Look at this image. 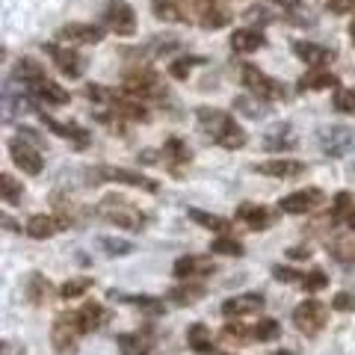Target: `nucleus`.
Listing matches in <instances>:
<instances>
[{
    "label": "nucleus",
    "mask_w": 355,
    "mask_h": 355,
    "mask_svg": "<svg viewBox=\"0 0 355 355\" xmlns=\"http://www.w3.org/2000/svg\"><path fill=\"white\" fill-rule=\"evenodd\" d=\"M196 119H198V128L205 130L207 139H214L216 146L228 148V151H237L246 146V130L237 125V119L231 113H222L216 107H198L196 110Z\"/></svg>",
    "instance_id": "nucleus-1"
},
{
    "label": "nucleus",
    "mask_w": 355,
    "mask_h": 355,
    "mask_svg": "<svg viewBox=\"0 0 355 355\" xmlns=\"http://www.w3.org/2000/svg\"><path fill=\"white\" fill-rule=\"evenodd\" d=\"M101 219L113 222V225L125 228V231H142L146 228V214L139 207H133L128 198H116V196H107L101 205L95 210Z\"/></svg>",
    "instance_id": "nucleus-2"
},
{
    "label": "nucleus",
    "mask_w": 355,
    "mask_h": 355,
    "mask_svg": "<svg viewBox=\"0 0 355 355\" xmlns=\"http://www.w3.org/2000/svg\"><path fill=\"white\" fill-rule=\"evenodd\" d=\"M104 181L128 184V187H137V190H146V193L160 190L157 181H151V178H146L142 172H133V169H119V166H98V169H89V184H104Z\"/></svg>",
    "instance_id": "nucleus-3"
},
{
    "label": "nucleus",
    "mask_w": 355,
    "mask_h": 355,
    "mask_svg": "<svg viewBox=\"0 0 355 355\" xmlns=\"http://www.w3.org/2000/svg\"><path fill=\"white\" fill-rule=\"evenodd\" d=\"M243 86H246L258 101H282L287 95L284 83H279L270 74H263L261 69H254V65H243Z\"/></svg>",
    "instance_id": "nucleus-4"
},
{
    "label": "nucleus",
    "mask_w": 355,
    "mask_h": 355,
    "mask_svg": "<svg viewBox=\"0 0 355 355\" xmlns=\"http://www.w3.org/2000/svg\"><path fill=\"white\" fill-rule=\"evenodd\" d=\"M326 320H329V311L320 299H305V302H299L293 311V326L302 331L305 338H317L320 331L326 329Z\"/></svg>",
    "instance_id": "nucleus-5"
},
{
    "label": "nucleus",
    "mask_w": 355,
    "mask_h": 355,
    "mask_svg": "<svg viewBox=\"0 0 355 355\" xmlns=\"http://www.w3.org/2000/svg\"><path fill=\"white\" fill-rule=\"evenodd\" d=\"M83 335L80 323H77V314H60L57 320H53L51 326V343L53 349H57L60 355H69L77 349V338Z\"/></svg>",
    "instance_id": "nucleus-6"
},
{
    "label": "nucleus",
    "mask_w": 355,
    "mask_h": 355,
    "mask_svg": "<svg viewBox=\"0 0 355 355\" xmlns=\"http://www.w3.org/2000/svg\"><path fill=\"white\" fill-rule=\"evenodd\" d=\"M317 142H320V148H323L326 157H343L349 148H355V130L343 128V125L320 128Z\"/></svg>",
    "instance_id": "nucleus-7"
},
{
    "label": "nucleus",
    "mask_w": 355,
    "mask_h": 355,
    "mask_svg": "<svg viewBox=\"0 0 355 355\" xmlns=\"http://www.w3.org/2000/svg\"><path fill=\"white\" fill-rule=\"evenodd\" d=\"M104 24L116 33V36H133L137 33V12L128 0H110L107 12H104Z\"/></svg>",
    "instance_id": "nucleus-8"
},
{
    "label": "nucleus",
    "mask_w": 355,
    "mask_h": 355,
    "mask_svg": "<svg viewBox=\"0 0 355 355\" xmlns=\"http://www.w3.org/2000/svg\"><path fill=\"white\" fill-rule=\"evenodd\" d=\"M121 92L125 95H133V98H163V83H160V77L157 74H151V71H133L125 77V83H121Z\"/></svg>",
    "instance_id": "nucleus-9"
},
{
    "label": "nucleus",
    "mask_w": 355,
    "mask_h": 355,
    "mask_svg": "<svg viewBox=\"0 0 355 355\" xmlns=\"http://www.w3.org/2000/svg\"><path fill=\"white\" fill-rule=\"evenodd\" d=\"M6 148L9 154H12V163L18 166L24 175H39L44 169V160H42V154L30 146L27 139H21V137H12L6 142Z\"/></svg>",
    "instance_id": "nucleus-10"
},
{
    "label": "nucleus",
    "mask_w": 355,
    "mask_h": 355,
    "mask_svg": "<svg viewBox=\"0 0 355 355\" xmlns=\"http://www.w3.org/2000/svg\"><path fill=\"white\" fill-rule=\"evenodd\" d=\"M42 48H44V53H48V57H53V65L60 69L62 77H71V80H74V77H80V74L86 71V60H83L77 51L60 48V44H48V42H44Z\"/></svg>",
    "instance_id": "nucleus-11"
},
{
    "label": "nucleus",
    "mask_w": 355,
    "mask_h": 355,
    "mask_svg": "<svg viewBox=\"0 0 355 355\" xmlns=\"http://www.w3.org/2000/svg\"><path fill=\"white\" fill-rule=\"evenodd\" d=\"M323 190H317V187H311V190H299V193H291L284 196L279 207L284 210V214L291 216H299V214H308V210H317L320 205H323Z\"/></svg>",
    "instance_id": "nucleus-12"
},
{
    "label": "nucleus",
    "mask_w": 355,
    "mask_h": 355,
    "mask_svg": "<svg viewBox=\"0 0 355 355\" xmlns=\"http://www.w3.org/2000/svg\"><path fill=\"white\" fill-rule=\"evenodd\" d=\"M266 305V296L263 293H240V296H231L222 302V314L225 317H246V314H258V311H263Z\"/></svg>",
    "instance_id": "nucleus-13"
},
{
    "label": "nucleus",
    "mask_w": 355,
    "mask_h": 355,
    "mask_svg": "<svg viewBox=\"0 0 355 355\" xmlns=\"http://www.w3.org/2000/svg\"><path fill=\"white\" fill-rule=\"evenodd\" d=\"M69 228V219L65 216H48V214H36L27 219V234L33 240H48L53 234H60V231Z\"/></svg>",
    "instance_id": "nucleus-14"
},
{
    "label": "nucleus",
    "mask_w": 355,
    "mask_h": 355,
    "mask_svg": "<svg viewBox=\"0 0 355 355\" xmlns=\"http://www.w3.org/2000/svg\"><path fill=\"white\" fill-rule=\"evenodd\" d=\"M252 169L266 178H284V181H291V178L305 175L308 166L302 160H266V163H254Z\"/></svg>",
    "instance_id": "nucleus-15"
},
{
    "label": "nucleus",
    "mask_w": 355,
    "mask_h": 355,
    "mask_svg": "<svg viewBox=\"0 0 355 355\" xmlns=\"http://www.w3.org/2000/svg\"><path fill=\"white\" fill-rule=\"evenodd\" d=\"M57 36L65 44H98L104 39V30L98 24H65Z\"/></svg>",
    "instance_id": "nucleus-16"
},
{
    "label": "nucleus",
    "mask_w": 355,
    "mask_h": 355,
    "mask_svg": "<svg viewBox=\"0 0 355 355\" xmlns=\"http://www.w3.org/2000/svg\"><path fill=\"white\" fill-rule=\"evenodd\" d=\"M27 92H30L33 98H39V101H48V104H69V101H71V95L65 92L60 83L48 80V77H42V80H36V83H30Z\"/></svg>",
    "instance_id": "nucleus-17"
},
{
    "label": "nucleus",
    "mask_w": 355,
    "mask_h": 355,
    "mask_svg": "<svg viewBox=\"0 0 355 355\" xmlns=\"http://www.w3.org/2000/svg\"><path fill=\"white\" fill-rule=\"evenodd\" d=\"M172 272L178 279H190V275H210L216 272V263H210L207 258H196V254H184V258H178Z\"/></svg>",
    "instance_id": "nucleus-18"
},
{
    "label": "nucleus",
    "mask_w": 355,
    "mask_h": 355,
    "mask_svg": "<svg viewBox=\"0 0 355 355\" xmlns=\"http://www.w3.org/2000/svg\"><path fill=\"white\" fill-rule=\"evenodd\" d=\"M42 121H44V128H51L57 137L62 139H71L74 142V148H86L89 146V133L83 128H77V125H65V121H57L53 116L48 113H42Z\"/></svg>",
    "instance_id": "nucleus-19"
},
{
    "label": "nucleus",
    "mask_w": 355,
    "mask_h": 355,
    "mask_svg": "<svg viewBox=\"0 0 355 355\" xmlns=\"http://www.w3.org/2000/svg\"><path fill=\"white\" fill-rule=\"evenodd\" d=\"M24 110H30V98L24 89H15V80H6L3 86V119L6 121H12L18 113H24Z\"/></svg>",
    "instance_id": "nucleus-20"
},
{
    "label": "nucleus",
    "mask_w": 355,
    "mask_h": 355,
    "mask_svg": "<svg viewBox=\"0 0 355 355\" xmlns=\"http://www.w3.org/2000/svg\"><path fill=\"white\" fill-rule=\"evenodd\" d=\"M107 320H110V314H107V311L98 305V302H83V308L77 311V323H80L83 335L104 329V326H107Z\"/></svg>",
    "instance_id": "nucleus-21"
},
{
    "label": "nucleus",
    "mask_w": 355,
    "mask_h": 355,
    "mask_svg": "<svg viewBox=\"0 0 355 355\" xmlns=\"http://www.w3.org/2000/svg\"><path fill=\"white\" fill-rule=\"evenodd\" d=\"M116 343L121 355H157L154 340L148 335H142V331H137V335H119Z\"/></svg>",
    "instance_id": "nucleus-22"
},
{
    "label": "nucleus",
    "mask_w": 355,
    "mask_h": 355,
    "mask_svg": "<svg viewBox=\"0 0 355 355\" xmlns=\"http://www.w3.org/2000/svg\"><path fill=\"white\" fill-rule=\"evenodd\" d=\"M293 53L308 65H326L329 60H335V51L323 48V44H314V42H296Z\"/></svg>",
    "instance_id": "nucleus-23"
},
{
    "label": "nucleus",
    "mask_w": 355,
    "mask_h": 355,
    "mask_svg": "<svg viewBox=\"0 0 355 355\" xmlns=\"http://www.w3.org/2000/svg\"><path fill=\"white\" fill-rule=\"evenodd\" d=\"M163 154H166V166H169L175 175H181V166L193 160V154H190V148H187V142H184V139H178V137L166 139Z\"/></svg>",
    "instance_id": "nucleus-24"
},
{
    "label": "nucleus",
    "mask_w": 355,
    "mask_h": 355,
    "mask_svg": "<svg viewBox=\"0 0 355 355\" xmlns=\"http://www.w3.org/2000/svg\"><path fill=\"white\" fill-rule=\"evenodd\" d=\"M24 293L33 305H44V302H51V296H53V287L51 282L44 279L42 272H30L27 275V284H24Z\"/></svg>",
    "instance_id": "nucleus-25"
},
{
    "label": "nucleus",
    "mask_w": 355,
    "mask_h": 355,
    "mask_svg": "<svg viewBox=\"0 0 355 355\" xmlns=\"http://www.w3.org/2000/svg\"><path fill=\"white\" fill-rule=\"evenodd\" d=\"M338 77L331 74V71H323V69H317V71H308L305 77H299V92H320V89H338Z\"/></svg>",
    "instance_id": "nucleus-26"
},
{
    "label": "nucleus",
    "mask_w": 355,
    "mask_h": 355,
    "mask_svg": "<svg viewBox=\"0 0 355 355\" xmlns=\"http://www.w3.org/2000/svg\"><path fill=\"white\" fill-rule=\"evenodd\" d=\"M187 343H190V349L202 352V355H214L216 352L214 335H210V329L205 323H193L190 329H187Z\"/></svg>",
    "instance_id": "nucleus-27"
},
{
    "label": "nucleus",
    "mask_w": 355,
    "mask_h": 355,
    "mask_svg": "<svg viewBox=\"0 0 355 355\" xmlns=\"http://www.w3.org/2000/svg\"><path fill=\"white\" fill-rule=\"evenodd\" d=\"M110 299H116V302H128V305H137V308H142L151 317H157V314H163V311H166V305L160 302V299L146 296V293L137 296V293H119V291H113V293H110Z\"/></svg>",
    "instance_id": "nucleus-28"
},
{
    "label": "nucleus",
    "mask_w": 355,
    "mask_h": 355,
    "mask_svg": "<svg viewBox=\"0 0 355 355\" xmlns=\"http://www.w3.org/2000/svg\"><path fill=\"white\" fill-rule=\"evenodd\" d=\"M263 44H266L263 33L261 30H252V27L237 30L234 36H231V48H234L237 53H254L258 48H263Z\"/></svg>",
    "instance_id": "nucleus-29"
},
{
    "label": "nucleus",
    "mask_w": 355,
    "mask_h": 355,
    "mask_svg": "<svg viewBox=\"0 0 355 355\" xmlns=\"http://www.w3.org/2000/svg\"><path fill=\"white\" fill-rule=\"evenodd\" d=\"M237 219L243 222V225H249L252 231H263L266 225H270V210L261 207V205H240Z\"/></svg>",
    "instance_id": "nucleus-30"
},
{
    "label": "nucleus",
    "mask_w": 355,
    "mask_h": 355,
    "mask_svg": "<svg viewBox=\"0 0 355 355\" xmlns=\"http://www.w3.org/2000/svg\"><path fill=\"white\" fill-rule=\"evenodd\" d=\"M263 146L270 148V151H284V148H293V146H296L293 128H291V125H275L272 130H266Z\"/></svg>",
    "instance_id": "nucleus-31"
},
{
    "label": "nucleus",
    "mask_w": 355,
    "mask_h": 355,
    "mask_svg": "<svg viewBox=\"0 0 355 355\" xmlns=\"http://www.w3.org/2000/svg\"><path fill=\"white\" fill-rule=\"evenodd\" d=\"M151 12L157 21H166V24H181V21H187L178 0H151Z\"/></svg>",
    "instance_id": "nucleus-32"
},
{
    "label": "nucleus",
    "mask_w": 355,
    "mask_h": 355,
    "mask_svg": "<svg viewBox=\"0 0 355 355\" xmlns=\"http://www.w3.org/2000/svg\"><path fill=\"white\" fill-rule=\"evenodd\" d=\"M181 9H184V15H187V21L190 18H196L198 24L210 15V12H216V0H181Z\"/></svg>",
    "instance_id": "nucleus-33"
},
{
    "label": "nucleus",
    "mask_w": 355,
    "mask_h": 355,
    "mask_svg": "<svg viewBox=\"0 0 355 355\" xmlns=\"http://www.w3.org/2000/svg\"><path fill=\"white\" fill-rule=\"evenodd\" d=\"M0 196H3L6 205H21V198H24V184L9 172H3L0 175Z\"/></svg>",
    "instance_id": "nucleus-34"
},
{
    "label": "nucleus",
    "mask_w": 355,
    "mask_h": 355,
    "mask_svg": "<svg viewBox=\"0 0 355 355\" xmlns=\"http://www.w3.org/2000/svg\"><path fill=\"white\" fill-rule=\"evenodd\" d=\"M207 291L202 284H184V287H175V291H169V302H175V305H196L198 299H202Z\"/></svg>",
    "instance_id": "nucleus-35"
},
{
    "label": "nucleus",
    "mask_w": 355,
    "mask_h": 355,
    "mask_svg": "<svg viewBox=\"0 0 355 355\" xmlns=\"http://www.w3.org/2000/svg\"><path fill=\"white\" fill-rule=\"evenodd\" d=\"M98 246L104 249V254H110V258H128V254H133V243L130 240H119V237H98Z\"/></svg>",
    "instance_id": "nucleus-36"
},
{
    "label": "nucleus",
    "mask_w": 355,
    "mask_h": 355,
    "mask_svg": "<svg viewBox=\"0 0 355 355\" xmlns=\"http://www.w3.org/2000/svg\"><path fill=\"white\" fill-rule=\"evenodd\" d=\"M42 77H48V74H44V69H42L36 60H30V57L18 60V65H15V80H24V83L30 86V83L42 80Z\"/></svg>",
    "instance_id": "nucleus-37"
},
{
    "label": "nucleus",
    "mask_w": 355,
    "mask_h": 355,
    "mask_svg": "<svg viewBox=\"0 0 355 355\" xmlns=\"http://www.w3.org/2000/svg\"><path fill=\"white\" fill-rule=\"evenodd\" d=\"M187 216H190L196 225H202V228H207V231H228L231 225H228V219H222V216H214V214H205V210H187Z\"/></svg>",
    "instance_id": "nucleus-38"
},
{
    "label": "nucleus",
    "mask_w": 355,
    "mask_h": 355,
    "mask_svg": "<svg viewBox=\"0 0 355 355\" xmlns=\"http://www.w3.org/2000/svg\"><path fill=\"white\" fill-rule=\"evenodd\" d=\"M210 252L214 254H231V258H243V243L240 240H231V237H219V240H214L210 243Z\"/></svg>",
    "instance_id": "nucleus-39"
},
{
    "label": "nucleus",
    "mask_w": 355,
    "mask_h": 355,
    "mask_svg": "<svg viewBox=\"0 0 355 355\" xmlns=\"http://www.w3.org/2000/svg\"><path fill=\"white\" fill-rule=\"evenodd\" d=\"M89 287H92V279H86V275H80V279H71V282H65L60 287V299H77V296H83Z\"/></svg>",
    "instance_id": "nucleus-40"
},
{
    "label": "nucleus",
    "mask_w": 355,
    "mask_h": 355,
    "mask_svg": "<svg viewBox=\"0 0 355 355\" xmlns=\"http://www.w3.org/2000/svg\"><path fill=\"white\" fill-rule=\"evenodd\" d=\"M335 110H338V113L355 116V86L338 89V92H335Z\"/></svg>",
    "instance_id": "nucleus-41"
},
{
    "label": "nucleus",
    "mask_w": 355,
    "mask_h": 355,
    "mask_svg": "<svg viewBox=\"0 0 355 355\" xmlns=\"http://www.w3.org/2000/svg\"><path fill=\"white\" fill-rule=\"evenodd\" d=\"M252 335L258 338L261 343H266V340H275V338L282 335V326H279V320H261V323L254 326Z\"/></svg>",
    "instance_id": "nucleus-42"
},
{
    "label": "nucleus",
    "mask_w": 355,
    "mask_h": 355,
    "mask_svg": "<svg viewBox=\"0 0 355 355\" xmlns=\"http://www.w3.org/2000/svg\"><path fill=\"white\" fill-rule=\"evenodd\" d=\"M329 254L343 266H355V243H335Z\"/></svg>",
    "instance_id": "nucleus-43"
},
{
    "label": "nucleus",
    "mask_w": 355,
    "mask_h": 355,
    "mask_svg": "<svg viewBox=\"0 0 355 355\" xmlns=\"http://www.w3.org/2000/svg\"><path fill=\"white\" fill-rule=\"evenodd\" d=\"M202 62H205L202 57H184V60H175V62L169 65V74L178 77V80H184V77H190L193 65H202Z\"/></svg>",
    "instance_id": "nucleus-44"
},
{
    "label": "nucleus",
    "mask_w": 355,
    "mask_h": 355,
    "mask_svg": "<svg viewBox=\"0 0 355 355\" xmlns=\"http://www.w3.org/2000/svg\"><path fill=\"white\" fill-rule=\"evenodd\" d=\"M329 284V275L323 270H311L308 275H302V287L308 293H317V291H323V287Z\"/></svg>",
    "instance_id": "nucleus-45"
},
{
    "label": "nucleus",
    "mask_w": 355,
    "mask_h": 355,
    "mask_svg": "<svg viewBox=\"0 0 355 355\" xmlns=\"http://www.w3.org/2000/svg\"><path fill=\"white\" fill-rule=\"evenodd\" d=\"M349 210H352V196H349V193H338L335 202H331V219L340 222L343 216L349 214Z\"/></svg>",
    "instance_id": "nucleus-46"
},
{
    "label": "nucleus",
    "mask_w": 355,
    "mask_h": 355,
    "mask_svg": "<svg viewBox=\"0 0 355 355\" xmlns=\"http://www.w3.org/2000/svg\"><path fill=\"white\" fill-rule=\"evenodd\" d=\"M272 279H275V282H284V284H291V282H302V275H299L296 270H291V266H282V263H275V266H272Z\"/></svg>",
    "instance_id": "nucleus-47"
},
{
    "label": "nucleus",
    "mask_w": 355,
    "mask_h": 355,
    "mask_svg": "<svg viewBox=\"0 0 355 355\" xmlns=\"http://www.w3.org/2000/svg\"><path fill=\"white\" fill-rule=\"evenodd\" d=\"M331 308L340 311V314H352L355 311V296L352 293H338L335 299H331Z\"/></svg>",
    "instance_id": "nucleus-48"
},
{
    "label": "nucleus",
    "mask_w": 355,
    "mask_h": 355,
    "mask_svg": "<svg viewBox=\"0 0 355 355\" xmlns=\"http://www.w3.org/2000/svg\"><path fill=\"white\" fill-rule=\"evenodd\" d=\"M234 107L240 110V113L252 116V119H261V116H263V107L258 110V104H254V101H249V98H234Z\"/></svg>",
    "instance_id": "nucleus-49"
},
{
    "label": "nucleus",
    "mask_w": 355,
    "mask_h": 355,
    "mask_svg": "<svg viewBox=\"0 0 355 355\" xmlns=\"http://www.w3.org/2000/svg\"><path fill=\"white\" fill-rule=\"evenodd\" d=\"M249 335H252V331H249L246 326H240V323H228V326H225V338L237 340V343H246Z\"/></svg>",
    "instance_id": "nucleus-50"
},
{
    "label": "nucleus",
    "mask_w": 355,
    "mask_h": 355,
    "mask_svg": "<svg viewBox=\"0 0 355 355\" xmlns=\"http://www.w3.org/2000/svg\"><path fill=\"white\" fill-rule=\"evenodd\" d=\"M329 12H335V15L355 12V0H329Z\"/></svg>",
    "instance_id": "nucleus-51"
},
{
    "label": "nucleus",
    "mask_w": 355,
    "mask_h": 355,
    "mask_svg": "<svg viewBox=\"0 0 355 355\" xmlns=\"http://www.w3.org/2000/svg\"><path fill=\"white\" fill-rule=\"evenodd\" d=\"M0 355H27V349L21 347L15 340H3V347H0Z\"/></svg>",
    "instance_id": "nucleus-52"
},
{
    "label": "nucleus",
    "mask_w": 355,
    "mask_h": 355,
    "mask_svg": "<svg viewBox=\"0 0 355 355\" xmlns=\"http://www.w3.org/2000/svg\"><path fill=\"white\" fill-rule=\"evenodd\" d=\"M287 254H291V258H311V249H302V246H293V249H287Z\"/></svg>",
    "instance_id": "nucleus-53"
},
{
    "label": "nucleus",
    "mask_w": 355,
    "mask_h": 355,
    "mask_svg": "<svg viewBox=\"0 0 355 355\" xmlns=\"http://www.w3.org/2000/svg\"><path fill=\"white\" fill-rule=\"evenodd\" d=\"M340 222H343V225H347L349 231H355V210H349V214H347V216H343Z\"/></svg>",
    "instance_id": "nucleus-54"
},
{
    "label": "nucleus",
    "mask_w": 355,
    "mask_h": 355,
    "mask_svg": "<svg viewBox=\"0 0 355 355\" xmlns=\"http://www.w3.org/2000/svg\"><path fill=\"white\" fill-rule=\"evenodd\" d=\"M293 9H296V12H302V6H299V3H293ZM293 21H299V24H308L302 15H293Z\"/></svg>",
    "instance_id": "nucleus-55"
},
{
    "label": "nucleus",
    "mask_w": 355,
    "mask_h": 355,
    "mask_svg": "<svg viewBox=\"0 0 355 355\" xmlns=\"http://www.w3.org/2000/svg\"><path fill=\"white\" fill-rule=\"evenodd\" d=\"M3 225H6L9 231H15V228H18V225H15V222H12V219H9V216H3Z\"/></svg>",
    "instance_id": "nucleus-56"
},
{
    "label": "nucleus",
    "mask_w": 355,
    "mask_h": 355,
    "mask_svg": "<svg viewBox=\"0 0 355 355\" xmlns=\"http://www.w3.org/2000/svg\"><path fill=\"white\" fill-rule=\"evenodd\" d=\"M272 355H293V352H291V349H275Z\"/></svg>",
    "instance_id": "nucleus-57"
},
{
    "label": "nucleus",
    "mask_w": 355,
    "mask_h": 355,
    "mask_svg": "<svg viewBox=\"0 0 355 355\" xmlns=\"http://www.w3.org/2000/svg\"><path fill=\"white\" fill-rule=\"evenodd\" d=\"M349 36H352V44H355V24L349 27Z\"/></svg>",
    "instance_id": "nucleus-58"
}]
</instances>
